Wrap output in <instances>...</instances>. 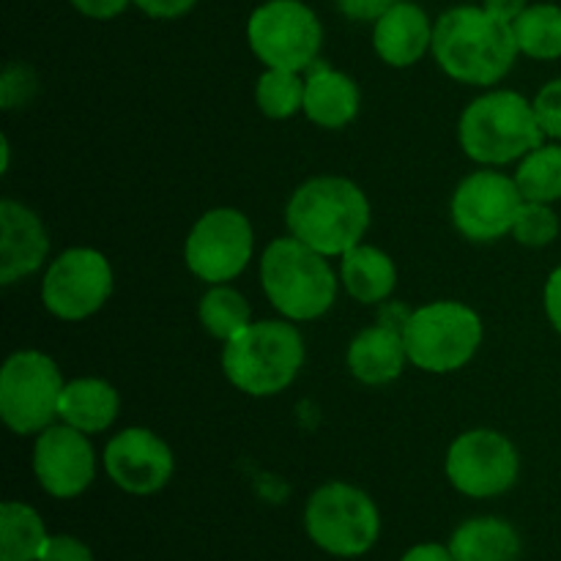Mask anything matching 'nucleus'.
Here are the masks:
<instances>
[{
  "label": "nucleus",
  "instance_id": "obj_37",
  "mask_svg": "<svg viewBox=\"0 0 561 561\" xmlns=\"http://www.w3.org/2000/svg\"><path fill=\"white\" fill-rule=\"evenodd\" d=\"M400 561H455L449 546H438V542H420V546L409 548L400 557Z\"/></svg>",
  "mask_w": 561,
  "mask_h": 561
},
{
  "label": "nucleus",
  "instance_id": "obj_36",
  "mask_svg": "<svg viewBox=\"0 0 561 561\" xmlns=\"http://www.w3.org/2000/svg\"><path fill=\"white\" fill-rule=\"evenodd\" d=\"M411 307H405L403 301H383L381 310H378V323L381 327H389L394 329V332H405V327H409L411 321Z\"/></svg>",
  "mask_w": 561,
  "mask_h": 561
},
{
  "label": "nucleus",
  "instance_id": "obj_5",
  "mask_svg": "<svg viewBox=\"0 0 561 561\" xmlns=\"http://www.w3.org/2000/svg\"><path fill=\"white\" fill-rule=\"evenodd\" d=\"M337 274L327 255L294 236L274 239L261 257V288L268 305L294 323L327 316L337 301Z\"/></svg>",
  "mask_w": 561,
  "mask_h": 561
},
{
  "label": "nucleus",
  "instance_id": "obj_17",
  "mask_svg": "<svg viewBox=\"0 0 561 561\" xmlns=\"http://www.w3.org/2000/svg\"><path fill=\"white\" fill-rule=\"evenodd\" d=\"M433 47V25L425 9L398 0L373 22V49L392 69L416 66Z\"/></svg>",
  "mask_w": 561,
  "mask_h": 561
},
{
  "label": "nucleus",
  "instance_id": "obj_11",
  "mask_svg": "<svg viewBox=\"0 0 561 561\" xmlns=\"http://www.w3.org/2000/svg\"><path fill=\"white\" fill-rule=\"evenodd\" d=\"M444 471L449 485L463 496L496 499L518 482L520 455L504 433L474 427L449 444Z\"/></svg>",
  "mask_w": 561,
  "mask_h": 561
},
{
  "label": "nucleus",
  "instance_id": "obj_35",
  "mask_svg": "<svg viewBox=\"0 0 561 561\" xmlns=\"http://www.w3.org/2000/svg\"><path fill=\"white\" fill-rule=\"evenodd\" d=\"M542 307H546L548 323L561 334V266L553 268L542 290Z\"/></svg>",
  "mask_w": 561,
  "mask_h": 561
},
{
  "label": "nucleus",
  "instance_id": "obj_13",
  "mask_svg": "<svg viewBox=\"0 0 561 561\" xmlns=\"http://www.w3.org/2000/svg\"><path fill=\"white\" fill-rule=\"evenodd\" d=\"M518 184L502 170L482 168L466 175L453 192L449 217L455 230L474 244H493L513 233V225L524 206Z\"/></svg>",
  "mask_w": 561,
  "mask_h": 561
},
{
  "label": "nucleus",
  "instance_id": "obj_23",
  "mask_svg": "<svg viewBox=\"0 0 561 561\" xmlns=\"http://www.w3.org/2000/svg\"><path fill=\"white\" fill-rule=\"evenodd\" d=\"M47 540V526L31 504H0V561H38Z\"/></svg>",
  "mask_w": 561,
  "mask_h": 561
},
{
  "label": "nucleus",
  "instance_id": "obj_38",
  "mask_svg": "<svg viewBox=\"0 0 561 561\" xmlns=\"http://www.w3.org/2000/svg\"><path fill=\"white\" fill-rule=\"evenodd\" d=\"M482 5H485V11H491L493 16H499V20L513 25V22L529 9V0H482Z\"/></svg>",
  "mask_w": 561,
  "mask_h": 561
},
{
  "label": "nucleus",
  "instance_id": "obj_31",
  "mask_svg": "<svg viewBox=\"0 0 561 561\" xmlns=\"http://www.w3.org/2000/svg\"><path fill=\"white\" fill-rule=\"evenodd\" d=\"M38 561H96V559H93V551L88 548V542H82L80 537L49 535L47 546H44Z\"/></svg>",
  "mask_w": 561,
  "mask_h": 561
},
{
  "label": "nucleus",
  "instance_id": "obj_6",
  "mask_svg": "<svg viewBox=\"0 0 561 561\" xmlns=\"http://www.w3.org/2000/svg\"><path fill=\"white\" fill-rule=\"evenodd\" d=\"M485 327L474 307L463 301H427L411 312L403 340L409 362L431 376H447L469 365L480 351Z\"/></svg>",
  "mask_w": 561,
  "mask_h": 561
},
{
  "label": "nucleus",
  "instance_id": "obj_32",
  "mask_svg": "<svg viewBox=\"0 0 561 561\" xmlns=\"http://www.w3.org/2000/svg\"><path fill=\"white\" fill-rule=\"evenodd\" d=\"M398 0H334L340 14L351 22H376L387 14Z\"/></svg>",
  "mask_w": 561,
  "mask_h": 561
},
{
  "label": "nucleus",
  "instance_id": "obj_22",
  "mask_svg": "<svg viewBox=\"0 0 561 561\" xmlns=\"http://www.w3.org/2000/svg\"><path fill=\"white\" fill-rule=\"evenodd\" d=\"M520 548L518 529L493 515L463 520L449 537L455 561H518Z\"/></svg>",
  "mask_w": 561,
  "mask_h": 561
},
{
  "label": "nucleus",
  "instance_id": "obj_21",
  "mask_svg": "<svg viewBox=\"0 0 561 561\" xmlns=\"http://www.w3.org/2000/svg\"><path fill=\"white\" fill-rule=\"evenodd\" d=\"M340 283L359 305H383L398 288V266L378 247L356 244L340 257Z\"/></svg>",
  "mask_w": 561,
  "mask_h": 561
},
{
  "label": "nucleus",
  "instance_id": "obj_26",
  "mask_svg": "<svg viewBox=\"0 0 561 561\" xmlns=\"http://www.w3.org/2000/svg\"><path fill=\"white\" fill-rule=\"evenodd\" d=\"M513 179L524 201H561V142H542L535 151L526 153L515 168Z\"/></svg>",
  "mask_w": 561,
  "mask_h": 561
},
{
  "label": "nucleus",
  "instance_id": "obj_29",
  "mask_svg": "<svg viewBox=\"0 0 561 561\" xmlns=\"http://www.w3.org/2000/svg\"><path fill=\"white\" fill-rule=\"evenodd\" d=\"M38 91V77L31 66L9 64L0 77V107L16 110L25 107Z\"/></svg>",
  "mask_w": 561,
  "mask_h": 561
},
{
  "label": "nucleus",
  "instance_id": "obj_28",
  "mask_svg": "<svg viewBox=\"0 0 561 561\" xmlns=\"http://www.w3.org/2000/svg\"><path fill=\"white\" fill-rule=\"evenodd\" d=\"M559 228V217L551 208V203L526 201L513 225V239L518 244L531 247V250H540V247H548L557 241Z\"/></svg>",
  "mask_w": 561,
  "mask_h": 561
},
{
  "label": "nucleus",
  "instance_id": "obj_4",
  "mask_svg": "<svg viewBox=\"0 0 561 561\" xmlns=\"http://www.w3.org/2000/svg\"><path fill=\"white\" fill-rule=\"evenodd\" d=\"M305 354V337L294 321L266 318L222 345V373L250 398H274L296 381Z\"/></svg>",
  "mask_w": 561,
  "mask_h": 561
},
{
  "label": "nucleus",
  "instance_id": "obj_8",
  "mask_svg": "<svg viewBox=\"0 0 561 561\" xmlns=\"http://www.w3.org/2000/svg\"><path fill=\"white\" fill-rule=\"evenodd\" d=\"M64 376L53 356L14 351L0 370V416L16 436H38L55 425L64 394Z\"/></svg>",
  "mask_w": 561,
  "mask_h": 561
},
{
  "label": "nucleus",
  "instance_id": "obj_16",
  "mask_svg": "<svg viewBox=\"0 0 561 561\" xmlns=\"http://www.w3.org/2000/svg\"><path fill=\"white\" fill-rule=\"evenodd\" d=\"M49 236L42 217L20 201H0V285H14L44 266Z\"/></svg>",
  "mask_w": 561,
  "mask_h": 561
},
{
  "label": "nucleus",
  "instance_id": "obj_24",
  "mask_svg": "<svg viewBox=\"0 0 561 561\" xmlns=\"http://www.w3.org/2000/svg\"><path fill=\"white\" fill-rule=\"evenodd\" d=\"M197 318H201V327L206 329L208 337L225 345L250 327L252 307L244 299V294H239L230 285H211L197 301Z\"/></svg>",
  "mask_w": 561,
  "mask_h": 561
},
{
  "label": "nucleus",
  "instance_id": "obj_12",
  "mask_svg": "<svg viewBox=\"0 0 561 561\" xmlns=\"http://www.w3.org/2000/svg\"><path fill=\"white\" fill-rule=\"evenodd\" d=\"M113 296V266L93 247L64 250L47 266L42 279V301L58 321H85L96 316Z\"/></svg>",
  "mask_w": 561,
  "mask_h": 561
},
{
  "label": "nucleus",
  "instance_id": "obj_34",
  "mask_svg": "<svg viewBox=\"0 0 561 561\" xmlns=\"http://www.w3.org/2000/svg\"><path fill=\"white\" fill-rule=\"evenodd\" d=\"M69 3L75 5L82 16H88V20L107 22L124 14V11L129 9L131 0H69Z\"/></svg>",
  "mask_w": 561,
  "mask_h": 561
},
{
  "label": "nucleus",
  "instance_id": "obj_2",
  "mask_svg": "<svg viewBox=\"0 0 561 561\" xmlns=\"http://www.w3.org/2000/svg\"><path fill=\"white\" fill-rule=\"evenodd\" d=\"M373 208L365 190L343 175H316L299 184L285 206V228L327 257H343L362 244Z\"/></svg>",
  "mask_w": 561,
  "mask_h": 561
},
{
  "label": "nucleus",
  "instance_id": "obj_20",
  "mask_svg": "<svg viewBox=\"0 0 561 561\" xmlns=\"http://www.w3.org/2000/svg\"><path fill=\"white\" fill-rule=\"evenodd\" d=\"M121 394L104 378H75L60 394L58 420L77 427L85 436L110 431L118 420Z\"/></svg>",
  "mask_w": 561,
  "mask_h": 561
},
{
  "label": "nucleus",
  "instance_id": "obj_1",
  "mask_svg": "<svg viewBox=\"0 0 561 561\" xmlns=\"http://www.w3.org/2000/svg\"><path fill=\"white\" fill-rule=\"evenodd\" d=\"M431 53L455 82L493 88L510 75L520 49L513 25L485 5H455L433 25Z\"/></svg>",
  "mask_w": 561,
  "mask_h": 561
},
{
  "label": "nucleus",
  "instance_id": "obj_30",
  "mask_svg": "<svg viewBox=\"0 0 561 561\" xmlns=\"http://www.w3.org/2000/svg\"><path fill=\"white\" fill-rule=\"evenodd\" d=\"M531 104H535V115L540 121L546 140L561 142V77L546 82L537 91V96L531 99Z\"/></svg>",
  "mask_w": 561,
  "mask_h": 561
},
{
  "label": "nucleus",
  "instance_id": "obj_3",
  "mask_svg": "<svg viewBox=\"0 0 561 561\" xmlns=\"http://www.w3.org/2000/svg\"><path fill=\"white\" fill-rule=\"evenodd\" d=\"M458 140L466 157L480 168L520 162L546 142L535 104L518 91H488L471 99L458 121Z\"/></svg>",
  "mask_w": 561,
  "mask_h": 561
},
{
  "label": "nucleus",
  "instance_id": "obj_15",
  "mask_svg": "<svg viewBox=\"0 0 561 561\" xmlns=\"http://www.w3.org/2000/svg\"><path fill=\"white\" fill-rule=\"evenodd\" d=\"M33 474L53 499H77L96 477V453L85 433L77 427L49 425L33 444Z\"/></svg>",
  "mask_w": 561,
  "mask_h": 561
},
{
  "label": "nucleus",
  "instance_id": "obj_9",
  "mask_svg": "<svg viewBox=\"0 0 561 561\" xmlns=\"http://www.w3.org/2000/svg\"><path fill=\"white\" fill-rule=\"evenodd\" d=\"M252 55L266 69L307 71L323 47V25L301 0H266L247 22Z\"/></svg>",
  "mask_w": 561,
  "mask_h": 561
},
{
  "label": "nucleus",
  "instance_id": "obj_33",
  "mask_svg": "<svg viewBox=\"0 0 561 561\" xmlns=\"http://www.w3.org/2000/svg\"><path fill=\"white\" fill-rule=\"evenodd\" d=\"M131 3L153 20H179L195 9L197 0H131Z\"/></svg>",
  "mask_w": 561,
  "mask_h": 561
},
{
  "label": "nucleus",
  "instance_id": "obj_14",
  "mask_svg": "<svg viewBox=\"0 0 561 561\" xmlns=\"http://www.w3.org/2000/svg\"><path fill=\"white\" fill-rule=\"evenodd\" d=\"M110 480L129 496H153L175 474V455L170 444L151 427H126L115 433L102 455Z\"/></svg>",
  "mask_w": 561,
  "mask_h": 561
},
{
  "label": "nucleus",
  "instance_id": "obj_10",
  "mask_svg": "<svg viewBox=\"0 0 561 561\" xmlns=\"http://www.w3.org/2000/svg\"><path fill=\"white\" fill-rule=\"evenodd\" d=\"M255 230L241 208L219 206L203 214L184 241V261L192 277L206 285H228L250 266Z\"/></svg>",
  "mask_w": 561,
  "mask_h": 561
},
{
  "label": "nucleus",
  "instance_id": "obj_19",
  "mask_svg": "<svg viewBox=\"0 0 561 561\" xmlns=\"http://www.w3.org/2000/svg\"><path fill=\"white\" fill-rule=\"evenodd\" d=\"M348 373L365 387H387L403 376L409 365V351H405L403 332L381 327H367L351 340L348 354H345Z\"/></svg>",
  "mask_w": 561,
  "mask_h": 561
},
{
  "label": "nucleus",
  "instance_id": "obj_18",
  "mask_svg": "<svg viewBox=\"0 0 561 561\" xmlns=\"http://www.w3.org/2000/svg\"><path fill=\"white\" fill-rule=\"evenodd\" d=\"M362 107V91L356 80L345 71L332 69V66L316 64L307 69L305 77V107L301 113L321 129H345L356 121Z\"/></svg>",
  "mask_w": 561,
  "mask_h": 561
},
{
  "label": "nucleus",
  "instance_id": "obj_27",
  "mask_svg": "<svg viewBox=\"0 0 561 561\" xmlns=\"http://www.w3.org/2000/svg\"><path fill=\"white\" fill-rule=\"evenodd\" d=\"M255 104L266 118H294L305 107V77L299 71L266 69L255 82Z\"/></svg>",
  "mask_w": 561,
  "mask_h": 561
},
{
  "label": "nucleus",
  "instance_id": "obj_39",
  "mask_svg": "<svg viewBox=\"0 0 561 561\" xmlns=\"http://www.w3.org/2000/svg\"><path fill=\"white\" fill-rule=\"evenodd\" d=\"M0 151H3V170H0V173H9V168H11V142H9V137L3 135V140H0Z\"/></svg>",
  "mask_w": 561,
  "mask_h": 561
},
{
  "label": "nucleus",
  "instance_id": "obj_7",
  "mask_svg": "<svg viewBox=\"0 0 561 561\" xmlns=\"http://www.w3.org/2000/svg\"><path fill=\"white\" fill-rule=\"evenodd\" d=\"M305 531L329 557L359 559L381 537V513L362 488L327 482L307 499Z\"/></svg>",
  "mask_w": 561,
  "mask_h": 561
},
{
  "label": "nucleus",
  "instance_id": "obj_25",
  "mask_svg": "<svg viewBox=\"0 0 561 561\" xmlns=\"http://www.w3.org/2000/svg\"><path fill=\"white\" fill-rule=\"evenodd\" d=\"M520 55L531 60L561 58V5L535 3L513 22Z\"/></svg>",
  "mask_w": 561,
  "mask_h": 561
}]
</instances>
